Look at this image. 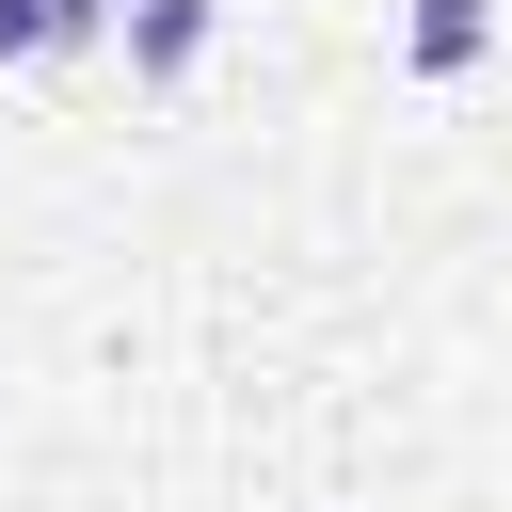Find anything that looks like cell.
Returning a JSON list of instances; mask_svg holds the SVG:
<instances>
[{
    "mask_svg": "<svg viewBox=\"0 0 512 512\" xmlns=\"http://www.w3.org/2000/svg\"><path fill=\"white\" fill-rule=\"evenodd\" d=\"M208 32H224V0H128V80L176 96V80L208 64Z\"/></svg>",
    "mask_w": 512,
    "mask_h": 512,
    "instance_id": "7a4b0ae2",
    "label": "cell"
},
{
    "mask_svg": "<svg viewBox=\"0 0 512 512\" xmlns=\"http://www.w3.org/2000/svg\"><path fill=\"white\" fill-rule=\"evenodd\" d=\"M480 48H496V0H400V64L416 80H464Z\"/></svg>",
    "mask_w": 512,
    "mask_h": 512,
    "instance_id": "3957f363",
    "label": "cell"
},
{
    "mask_svg": "<svg viewBox=\"0 0 512 512\" xmlns=\"http://www.w3.org/2000/svg\"><path fill=\"white\" fill-rule=\"evenodd\" d=\"M112 32H128V0H0V64H80Z\"/></svg>",
    "mask_w": 512,
    "mask_h": 512,
    "instance_id": "6da1fadb",
    "label": "cell"
}]
</instances>
